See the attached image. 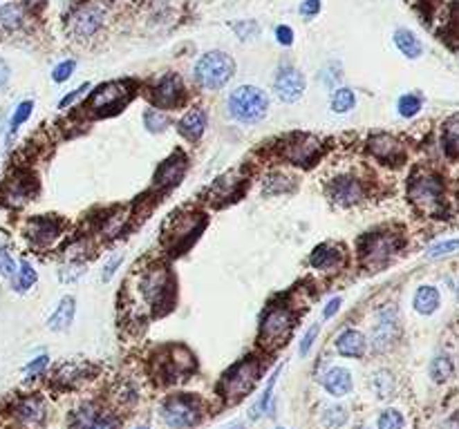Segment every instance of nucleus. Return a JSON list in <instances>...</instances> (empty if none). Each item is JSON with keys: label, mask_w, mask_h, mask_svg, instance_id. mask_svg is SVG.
I'll return each mask as SVG.
<instances>
[{"label": "nucleus", "mask_w": 459, "mask_h": 429, "mask_svg": "<svg viewBox=\"0 0 459 429\" xmlns=\"http://www.w3.org/2000/svg\"><path fill=\"white\" fill-rule=\"evenodd\" d=\"M121 262H123V255H114L112 260H110L106 266H103V275H101V280H103V282H110V280H112V275L117 273V269L121 266Z\"/></svg>", "instance_id": "obj_51"}, {"label": "nucleus", "mask_w": 459, "mask_h": 429, "mask_svg": "<svg viewBox=\"0 0 459 429\" xmlns=\"http://www.w3.org/2000/svg\"><path fill=\"white\" fill-rule=\"evenodd\" d=\"M139 293L155 309L157 307L168 309L170 302H173V278H170V273L164 266L148 269L139 280Z\"/></svg>", "instance_id": "obj_7"}, {"label": "nucleus", "mask_w": 459, "mask_h": 429, "mask_svg": "<svg viewBox=\"0 0 459 429\" xmlns=\"http://www.w3.org/2000/svg\"><path fill=\"white\" fill-rule=\"evenodd\" d=\"M47 362H50V358H47V356H38V358H34V360L30 362V365L25 367V374L30 376V378H32V376H38V374H41V371L47 367Z\"/></svg>", "instance_id": "obj_50"}, {"label": "nucleus", "mask_w": 459, "mask_h": 429, "mask_svg": "<svg viewBox=\"0 0 459 429\" xmlns=\"http://www.w3.org/2000/svg\"><path fill=\"white\" fill-rule=\"evenodd\" d=\"M32 110H34V103L32 101H23L21 106L14 110V117L9 121V135H14V132L23 126V123L32 117Z\"/></svg>", "instance_id": "obj_42"}, {"label": "nucleus", "mask_w": 459, "mask_h": 429, "mask_svg": "<svg viewBox=\"0 0 459 429\" xmlns=\"http://www.w3.org/2000/svg\"><path fill=\"white\" fill-rule=\"evenodd\" d=\"M23 3H25L27 7H43L45 0H23Z\"/></svg>", "instance_id": "obj_56"}, {"label": "nucleus", "mask_w": 459, "mask_h": 429, "mask_svg": "<svg viewBox=\"0 0 459 429\" xmlns=\"http://www.w3.org/2000/svg\"><path fill=\"white\" fill-rule=\"evenodd\" d=\"M206 123H208V119H206V112L202 110V108H193V110H188L184 117L179 119V123H177V132L181 137H184L186 141H199L202 139V135L206 132Z\"/></svg>", "instance_id": "obj_22"}, {"label": "nucleus", "mask_w": 459, "mask_h": 429, "mask_svg": "<svg viewBox=\"0 0 459 429\" xmlns=\"http://www.w3.org/2000/svg\"><path fill=\"white\" fill-rule=\"evenodd\" d=\"M231 27L237 34V38H242V41H253L258 32H260V27H258L255 21H235V23H231Z\"/></svg>", "instance_id": "obj_44"}, {"label": "nucleus", "mask_w": 459, "mask_h": 429, "mask_svg": "<svg viewBox=\"0 0 459 429\" xmlns=\"http://www.w3.org/2000/svg\"><path fill=\"white\" fill-rule=\"evenodd\" d=\"M61 228L63 226L56 217H38L27 224V235H30L32 244L45 249V246H52L56 240H59Z\"/></svg>", "instance_id": "obj_19"}, {"label": "nucleus", "mask_w": 459, "mask_h": 429, "mask_svg": "<svg viewBox=\"0 0 459 429\" xmlns=\"http://www.w3.org/2000/svg\"><path fill=\"white\" fill-rule=\"evenodd\" d=\"M357 429H370V427H363V425H361V427H357Z\"/></svg>", "instance_id": "obj_58"}, {"label": "nucleus", "mask_w": 459, "mask_h": 429, "mask_svg": "<svg viewBox=\"0 0 459 429\" xmlns=\"http://www.w3.org/2000/svg\"><path fill=\"white\" fill-rule=\"evenodd\" d=\"M23 21H25V12L18 3H7L0 7V25H3L5 30H9V32L21 30Z\"/></svg>", "instance_id": "obj_31"}, {"label": "nucleus", "mask_w": 459, "mask_h": 429, "mask_svg": "<svg viewBox=\"0 0 459 429\" xmlns=\"http://www.w3.org/2000/svg\"><path fill=\"white\" fill-rule=\"evenodd\" d=\"M294 313L285 302H273L267 307L260 320V333L258 340L267 349H278L285 345V340L291 336L294 331Z\"/></svg>", "instance_id": "obj_3"}, {"label": "nucleus", "mask_w": 459, "mask_h": 429, "mask_svg": "<svg viewBox=\"0 0 459 429\" xmlns=\"http://www.w3.org/2000/svg\"><path fill=\"white\" fill-rule=\"evenodd\" d=\"M7 81H9V65L3 59H0V90L5 88Z\"/></svg>", "instance_id": "obj_55"}, {"label": "nucleus", "mask_w": 459, "mask_h": 429, "mask_svg": "<svg viewBox=\"0 0 459 429\" xmlns=\"http://www.w3.org/2000/svg\"><path fill=\"white\" fill-rule=\"evenodd\" d=\"M74 68H76V63H74V61H63V63H59V65H56V68H54L52 79H54L56 83L68 81L70 76H72V72H74Z\"/></svg>", "instance_id": "obj_48"}, {"label": "nucleus", "mask_w": 459, "mask_h": 429, "mask_svg": "<svg viewBox=\"0 0 459 429\" xmlns=\"http://www.w3.org/2000/svg\"><path fill=\"white\" fill-rule=\"evenodd\" d=\"M14 414L18 423H23L25 427H36L45 418V405L41 398H25L16 405Z\"/></svg>", "instance_id": "obj_25"}, {"label": "nucleus", "mask_w": 459, "mask_h": 429, "mask_svg": "<svg viewBox=\"0 0 459 429\" xmlns=\"http://www.w3.org/2000/svg\"><path fill=\"white\" fill-rule=\"evenodd\" d=\"M332 112L334 114H348L350 110H354V106H357V94H354L350 88H339L332 92Z\"/></svg>", "instance_id": "obj_33"}, {"label": "nucleus", "mask_w": 459, "mask_h": 429, "mask_svg": "<svg viewBox=\"0 0 459 429\" xmlns=\"http://www.w3.org/2000/svg\"><path fill=\"white\" fill-rule=\"evenodd\" d=\"M422 106H424V101H422L419 94H404V97H401L399 103H397V110L404 119H413L419 114Z\"/></svg>", "instance_id": "obj_39"}, {"label": "nucleus", "mask_w": 459, "mask_h": 429, "mask_svg": "<svg viewBox=\"0 0 459 429\" xmlns=\"http://www.w3.org/2000/svg\"><path fill=\"white\" fill-rule=\"evenodd\" d=\"M16 271H18V266L14 262V257L9 255V251L5 249V246H0V275H3V278L14 280Z\"/></svg>", "instance_id": "obj_45"}, {"label": "nucleus", "mask_w": 459, "mask_h": 429, "mask_svg": "<svg viewBox=\"0 0 459 429\" xmlns=\"http://www.w3.org/2000/svg\"><path fill=\"white\" fill-rule=\"evenodd\" d=\"M235 74V63L224 52H208L195 65V81L204 90H219Z\"/></svg>", "instance_id": "obj_5"}, {"label": "nucleus", "mask_w": 459, "mask_h": 429, "mask_svg": "<svg viewBox=\"0 0 459 429\" xmlns=\"http://www.w3.org/2000/svg\"><path fill=\"white\" fill-rule=\"evenodd\" d=\"M368 150L372 152V157H377L379 161H384L388 166H401V161L406 159V150L401 146V141L390 135L370 137Z\"/></svg>", "instance_id": "obj_17"}, {"label": "nucleus", "mask_w": 459, "mask_h": 429, "mask_svg": "<svg viewBox=\"0 0 459 429\" xmlns=\"http://www.w3.org/2000/svg\"><path fill=\"white\" fill-rule=\"evenodd\" d=\"M439 302H442V295L435 289V286L430 284H424L419 286L415 298H413V307L417 313H422V316H433V313L439 309Z\"/></svg>", "instance_id": "obj_28"}, {"label": "nucleus", "mask_w": 459, "mask_h": 429, "mask_svg": "<svg viewBox=\"0 0 459 429\" xmlns=\"http://www.w3.org/2000/svg\"><path fill=\"white\" fill-rule=\"evenodd\" d=\"M323 152V143L314 135H294L280 146V157L287 164L309 168L316 164V159Z\"/></svg>", "instance_id": "obj_10"}, {"label": "nucleus", "mask_w": 459, "mask_h": 429, "mask_svg": "<svg viewBox=\"0 0 459 429\" xmlns=\"http://www.w3.org/2000/svg\"><path fill=\"white\" fill-rule=\"evenodd\" d=\"M404 425H406L404 416H401V412H397V409H386V412L379 416V423H377L379 429H404Z\"/></svg>", "instance_id": "obj_43"}, {"label": "nucleus", "mask_w": 459, "mask_h": 429, "mask_svg": "<svg viewBox=\"0 0 459 429\" xmlns=\"http://www.w3.org/2000/svg\"><path fill=\"white\" fill-rule=\"evenodd\" d=\"M132 97V83L128 81H110L99 85L97 90L90 94L88 108L97 114H108V112H117L128 103Z\"/></svg>", "instance_id": "obj_9"}, {"label": "nucleus", "mask_w": 459, "mask_h": 429, "mask_svg": "<svg viewBox=\"0 0 459 429\" xmlns=\"http://www.w3.org/2000/svg\"><path fill=\"white\" fill-rule=\"evenodd\" d=\"M282 374V367H278L271 374V378H269V383H267V389H264V394L260 396V400L253 405V409H251V421H258L262 414H269L271 412V398H273V387H276V380H278V376Z\"/></svg>", "instance_id": "obj_32"}, {"label": "nucleus", "mask_w": 459, "mask_h": 429, "mask_svg": "<svg viewBox=\"0 0 459 429\" xmlns=\"http://www.w3.org/2000/svg\"><path fill=\"white\" fill-rule=\"evenodd\" d=\"M88 90H90V85H88V83H83V85H79V88H76V90H72L70 94H65V97H63V99L59 101V108L63 110V108H68V106H72V103H74L76 99H79V97H83V94H85V92H88Z\"/></svg>", "instance_id": "obj_49"}, {"label": "nucleus", "mask_w": 459, "mask_h": 429, "mask_svg": "<svg viewBox=\"0 0 459 429\" xmlns=\"http://www.w3.org/2000/svg\"><path fill=\"white\" fill-rule=\"evenodd\" d=\"M453 371H455L453 360L444 354L435 356L433 362H430V378H433L435 383H446V380L453 376Z\"/></svg>", "instance_id": "obj_35"}, {"label": "nucleus", "mask_w": 459, "mask_h": 429, "mask_svg": "<svg viewBox=\"0 0 459 429\" xmlns=\"http://www.w3.org/2000/svg\"><path fill=\"white\" fill-rule=\"evenodd\" d=\"M323 387L325 392L334 398H341V396H348L352 392V374L345 369V367H332L327 374L323 376Z\"/></svg>", "instance_id": "obj_24"}, {"label": "nucleus", "mask_w": 459, "mask_h": 429, "mask_svg": "<svg viewBox=\"0 0 459 429\" xmlns=\"http://www.w3.org/2000/svg\"><path fill=\"white\" fill-rule=\"evenodd\" d=\"M195 369V356L186 347H173L168 349V358L161 360L159 374L166 380H181Z\"/></svg>", "instance_id": "obj_15"}, {"label": "nucleus", "mask_w": 459, "mask_h": 429, "mask_svg": "<svg viewBox=\"0 0 459 429\" xmlns=\"http://www.w3.org/2000/svg\"><path fill=\"white\" fill-rule=\"evenodd\" d=\"M408 199L419 213L426 217H442L446 213V186L444 179L430 173V170H422L417 173L408 184Z\"/></svg>", "instance_id": "obj_1"}, {"label": "nucleus", "mask_w": 459, "mask_h": 429, "mask_svg": "<svg viewBox=\"0 0 459 429\" xmlns=\"http://www.w3.org/2000/svg\"><path fill=\"white\" fill-rule=\"evenodd\" d=\"M226 429H246V427L242 423H233V425H228Z\"/></svg>", "instance_id": "obj_57"}, {"label": "nucleus", "mask_w": 459, "mask_h": 429, "mask_svg": "<svg viewBox=\"0 0 459 429\" xmlns=\"http://www.w3.org/2000/svg\"><path fill=\"white\" fill-rule=\"evenodd\" d=\"M72 429H117V421L94 405H81L72 414Z\"/></svg>", "instance_id": "obj_18"}, {"label": "nucleus", "mask_w": 459, "mask_h": 429, "mask_svg": "<svg viewBox=\"0 0 459 429\" xmlns=\"http://www.w3.org/2000/svg\"><path fill=\"white\" fill-rule=\"evenodd\" d=\"M184 83L177 74H166L155 83V88L150 90V99L157 106V110L175 108L184 99Z\"/></svg>", "instance_id": "obj_14"}, {"label": "nucleus", "mask_w": 459, "mask_h": 429, "mask_svg": "<svg viewBox=\"0 0 459 429\" xmlns=\"http://www.w3.org/2000/svg\"><path fill=\"white\" fill-rule=\"evenodd\" d=\"M12 284H14V289H16L18 293L30 291L32 286L36 284V271H34V266H32L30 262H21V266H18V271H16V275H14Z\"/></svg>", "instance_id": "obj_37"}, {"label": "nucleus", "mask_w": 459, "mask_h": 429, "mask_svg": "<svg viewBox=\"0 0 459 429\" xmlns=\"http://www.w3.org/2000/svg\"><path fill=\"white\" fill-rule=\"evenodd\" d=\"M74 313H76V300L72 295H65V298L59 302V307L47 320V327L52 331H65L70 329V324L74 322Z\"/></svg>", "instance_id": "obj_27"}, {"label": "nucleus", "mask_w": 459, "mask_h": 429, "mask_svg": "<svg viewBox=\"0 0 459 429\" xmlns=\"http://www.w3.org/2000/svg\"><path fill=\"white\" fill-rule=\"evenodd\" d=\"M339 309H341V298H332V300L327 302V307L323 309V318H325V320L334 318V316L339 313Z\"/></svg>", "instance_id": "obj_54"}, {"label": "nucleus", "mask_w": 459, "mask_h": 429, "mask_svg": "<svg viewBox=\"0 0 459 429\" xmlns=\"http://www.w3.org/2000/svg\"><path fill=\"white\" fill-rule=\"evenodd\" d=\"M291 190H294V177L285 175V173L269 175L262 186L264 195H282V193H291Z\"/></svg>", "instance_id": "obj_34"}, {"label": "nucleus", "mask_w": 459, "mask_h": 429, "mask_svg": "<svg viewBox=\"0 0 459 429\" xmlns=\"http://www.w3.org/2000/svg\"><path fill=\"white\" fill-rule=\"evenodd\" d=\"M444 148L451 157H459V114L444 123Z\"/></svg>", "instance_id": "obj_36"}, {"label": "nucleus", "mask_w": 459, "mask_h": 429, "mask_svg": "<svg viewBox=\"0 0 459 429\" xmlns=\"http://www.w3.org/2000/svg\"><path fill=\"white\" fill-rule=\"evenodd\" d=\"M372 389H375V394L379 398H390L392 389H395V380H392L388 371H379V374H375V378H372Z\"/></svg>", "instance_id": "obj_41"}, {"label": "nucleus", "mask_w": 459, "mask_h": 429, "mask_svg": "<svg viewBox=\"0 0 459 429\" xmlns=\"http://www.w3.org/2000/svg\"><path fill=\"white\" fill-rule=\"evenodd\" d=\"M399 331H401L399 313L392 309V307L381 309V311L377 313V322H375V327H372V333H370L372 349H377V351L390 349V347L397 342Z\"/></svg>", "instance_id": "obj_11"}, {"label": "nucleus", "mask_w": 459, "mask_h": 429, "mask_svg": "<svg viewBox=\"0 0 459 429\" xmlns=\"http://www.w3.org/2000/svg\"><path fill=\"white\" fill-rule=\"evenodd\" d=\"M244 181L237 177V173H228L224 177H219L215 184L208 188V193H211L215 199H231V197H237L240 195V188H242Z\"/></svg>", "instance_id": "obj_29"}, {"label": "nucleus", "mask_w": 459, "mask_h": 429, "mask_svg": "<svg viewBox=\"0 0 459 429\" xmlns=\"http://www.w3.org/2000/svg\"><path fill=\"white\" fill-rule=\"evenodd\" d=\"M321 12V0H305V3H300V14L303 16H316Z\"/></svg>", "instance_id": "obj_53"}, {"label": "nucleus", "mask_w": 459, "mask_h": 429, "mask_svg": "<svg viewBox=\"0 0 459 429\" xmlns=\"http://www.w3.org/2000/svg\"><path fill=\"white\" fill-rule=\"evenodd\" d=\"M184 170H186V159L181 152L177 155L168 157L164 164L157 168L155 173V186L157 188H173L179 184V179L184 177Z\"/></svg>", "instance_id": "obj_21"}, {"label": "nucleus", "mask_w": 459, "mask_h": 429, "mask_svg": "<svg viewBox=\"0 0 459 429\" xmlns=\"http://www.w3.org/2000/svg\"><path fill=\"white\" fill-rule=\"evenodd\" d=\"M459 249V240H446V242H439L435 246H430L428 249V257L430 260H437V257H444V255H451Z\"/></svg>", "instance_id": "obj_46"}, {"label": "nucleus", "mask_w": 459, "mask_h": 429, "mask_svg": "<svg viewBox=\"0 0 459 429\" xmlns=\"http://www.w3.org/2000/svg\"><path fill=\"white\" fill-rule=\"evenodd\" d=\"M32 195H34V179L30 175H25V177L18 175L7 181L5 197L12 206H23Z\"/></svg>", "instance_id": "obj_26"}, {"label": "nucleus", "mask_w": 459, "mask_h": 429, "mask_svg": "<svg viewBox=\"0 0 459 429\" xmlns=\"http://www.w3.org/2000/svg\"><path fill=\"white\" fill-rule=\"evenodd\" d=\"M103 27V12L94 5H83L70 16V32L76 38H90Z\"/></svg>", "instance_id": "obj_16"}, {"label": "nucleus", "mask_w": 459, "mask_h": 429, "mask_svg": "<svg viewBox=\"0 0 459 429\" xmlns=\"http://www.w3.org/2000/svg\"><path fill=\"white\" fill-rule=\"evenodd\" d=\"M395 45L399 47V52L408 56V59H419L424 52L422 41L410 32V30H397L395 32Z\"/></svg>", "instance_id": "obj_30"}, {"label": "nucleus", "mask_w": 459, "mask_h": 429, "mask_svg": "<svg viewBox=\"0 0 459 429\" xmlns=\"http://www.w3.org/2000/svg\"><path fill=\"white\" fill-rule=\"evenodd\" d=\"M202 400L190 396V394H175L168 396L166 403L161 405V418L164 423L173 429H186L195 427L202 421Z\"/></svg>", "instance_id": "obj_6"}, {"label": "nucleus", "mask_w": 459, "mask_h": 429, "mask_svg": "<svg viewBox=\"0 0 459 429\" xmlns=\"http://www.w3.org/2000/svg\"><path fill=\"white\" fill-rule=\"evenodd\" d=\"M143 126H146V130L152 132V135H157V132H164L170 126V119L164 110L150 108L143 112Z\"/></svg>", "instance_id": "obj_38"}, {"label": "nucleus", "mask_w": 459, "mask_h": 429, "mask_svg": "<svg viewBox=\"0 0 459 429\" xmlns=\"http://www.w3.org/2000/svg\"><path fill=\"white\" fill-rule=\"evenodd\" d=\"M258 378H260V362L255 358H244L222 376V380H219V394L224 396L226 403L233 405L251 392Z\"/></svg>", "instance_id": "obj_4"}, {"label": "nucleus", "mask_w": 459, "mask_h": 429, "mask_svg": "<svg viewBox=\"0 0 459 429\" xmlns=\"http://www.w3.org/2000/svg\"><path fill=\"white\" fill-rule=\"evenodd\" d=\"M457 295H459V284H457Z\"/></svg>", "instance_id": "obj_60"}, {"label": "nucleus", "mask_w": 459, "mask_h": 429, "mask_svg": "<svg viewBox=\"0 0 459 429\" xmlns=\"http://www.w3.org/2000/svg\"><path fill=\"white\" fill-rule=\"evenodd\" d=\"M348 418H350V414H348V409H345V407H341V405H332V407L325 409V414H323V423L327 425L330 429H341L343 425L348 423Z\"/></svg>", "instance_id": "obj_40"}, {"label": "nucleus", "mask_w": 459, "mask_h": 429, "mask_svg": "<svg viewBox=\"0 0 459 429\" xmlns=\"http://www.w3.org/2000/svg\"><path fill=\"white\" fill-rule=\"evenodd\" d=\"M327 195L336 206H357L366 199V186L354 175H341L327 184Z\"/></svg>", "instance_id": "obj_12"}, {"label": "nucleus", "mask_w": 459, "mask_h": 429, "mask_svg": "<svg viewBox=\"0 0 459 429\" xmlns=\"http://www.w3.org/2000/svg\"><path fill=\"white\" fill-rule=\"evenodd\" d=\"M139 429H148V427H139Z\"/></svg>", "instance_id": "obj_61"}, {"label": "nucleus", "mask_w": 459, "mask_h": 429, "mask_svg": "<svg viewBox=\"0 0 459 429\" xmlns=\"http://www.w3.org/2000/svg\"><path fill=\"white\" fill-rule=\"evenodd\" d=\"M101 3H110V0H101Z\"/></svg>", "instance_id": "obj_59"}, {"label": "nucleus", "mask_w": 459, "mask_h": 429, "mask_svg": "<svg viewBox=\"0 0 459 429\" xmlns=\"http://www.w3.org/2000/svg\"><path fill=\"white\" fill-rule=\"evenodd\" d=\"M276 41H278L280 45H285V47H289V45L294 43V32H291V27H287V25L276 27Z\"/></svg>", "instance_id": "obj_52"}, {"label": "nucleus", "mask_w": 459, "mask_h": 429, "mask_svg": "<svg viewBox=\"0 0 459 429\" xmlns=\"http://www.w3.org/2000/svg\"><path fill=\"white\" fill-rule=\"evenodd\" d=\"M401 237L395 233H370L361 242V260L368 269H377L392 260V255L399 253Z\"/></svg>", "instance_id": "obj_8"}, {"label": "nucleus", "mask_w": 459, "mask_h": 429, "mask_svg": "<svg viewBox=\"0 0 459 429\" xmlns=\"http://www.w3.org/2000/svg\"><path fill=\"white\" fill-rule=\"evenodd\" d=\"M318 333H321V324H314L312 329H307V333H305V336L300 338V345H298V354H300V356H307V354H309V349L314 347V342H316Z\"/></svg>", "instance_id": "obj_47"}, {"label": "nucleus", "mask_w": 459, "mask_h": 429, "mask_svg": "<svg viewBox=\"0 0 459 429\" xmlns=\"http://www.w3.org/2000/svg\"><path fill=\"white\" fill-rule=\"evenodd\" d=\"M278 429H285V427H278Z\"/></svg>", "instance_id": "obj_62"}, {"label": "nucleus", "mask_w": 459, "mask_h": 429, "mask_svg": "<svg viewBox=\"0 0 459 429\" xmlns=\"http://www.w3.org/2000/svg\"><path fill=\"white\" fill-rule=\"evenodd\" d=\"M343 262H345V253L339 244H321L314 249L312 257H309V264L314 271H321V273H334L339 271Z\"/></svg>", "instance_id": "obj_20"}, {"label": "nucleus", "mask_w": 459, "mask_h": 429, "mask_svg": "<svg viewBox=\"0 0 459 429\" xmlns=\"http://www.w3.org/2000/svg\"><path fill=\"white\" fill-rule=\"evenodd\" d=\"M305 74L300 70L291 68V65H285V68L278 70L273 81V90L278 94V99L285 103H296L300 101V97L305 94Z\"/></svg>", "instance_id": "obj_13"}, {"label": "nucleus", "mask_w": 459, "mask_h": 429, "mask_svg": "<svg viewBox=\"0 0 459 429\" xmlns=\"http://www.w3.org/2000/svg\"><path fill=\"white\" fill-rule=\"evenodd\" d=\"M336 351L345 358H363L368 351V340L357 329H345L336 338Z\"/></svg>", "instance_id": "obj_23"}, {"label": "nucleus", "mask_w": 459, "mask_h": 429, "mask_svg": "<svg viewBox=\"0 0 459 429\" xmlns=\"http://www.w3.org/2000/svg\"><path fill=\"white\" fill-rule=\"evenodd\" d=\"M228 114L231 119H235L237 123H244V126H251V123H258L267 117L269 112V97L255 85H240L231 92L228 97Z\"/></svg>", "instance_id": "obj_2"}]
</instances>
